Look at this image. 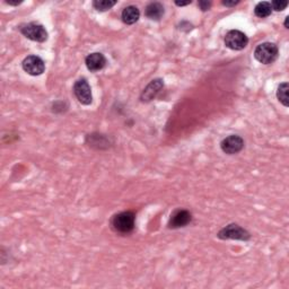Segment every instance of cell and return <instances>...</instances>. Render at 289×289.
I'll return each mask as SVG.
<instances>
[{
	"instance_id": "6da1fadb",
	"label": "cell",
	"mask_w": 289,
	"mask_h": 289,
	"mask_svg": "<svg viewBox=\"0 0 289 289\" xmlns=\"http://www.w3.org/2000/svg\"><path fill=\"white\" fill-rule=\"evenodd\" d=\"M111 226L117 233L129 234L136 226V215L132 211L119 212L113 216L112 220H111Z\"/></svg>"
},
{
	"instance_id": "7a4b0ae2",
	"label": "cell",
	"mask_w": 289,
	"mask_h": 289,
	"mask_svg": "<svg viewBox=\"0 0 289 289\" xmlns=\"http://www.w3.org/2000/svg\"><path fill=\"white\" fill-rule=\"evenodd\" d=\"M278 52V46L275 43L264 42L255 47L254 57L260 63L270 65V63H274L277 60Z\"/></svg>"
},
{
	"instance_id": "3957f363",
	"label": "cell",
	"mask_w": 289,
	"mask_h": 289,
	"mask_svg": "<svg viewBox=\"0 0 289 289\" xmlns=\"http://www.w3.org/2000/svg\"><path fill=\"white\" fill-rule=\"evenodd\" d=\"M19 31H21L24 37L31 40V41L42 43L47 40V32L45 27L39 23L32 22L29 24H24V25L19 27Z\"/></svg>"
},
{
	"instance_id": "277c9868",
	"label": "cell",
	"mask_w": 289,
	"mask_h": 289,
	"mask_svg": "<svg viewBox=\"0 0 289 289\" xmlns=\"http://www.w3.org/2000/svg\"><path fill=\"white\" fill-rule=\"evenodd\" d=\"M220 240H239V241H248L251 239L250 233L247 229L241 227L237 224H229L226 227L220 229L218 235Z\"/></svg>"
},
{
	"instance_id": "5b68a950",
	"label": "cell",
	"mask_w": 289,
	"mask_h": 289,
	"mask_svg": "<svg viewBox=\"0 0 289 289\" xmlns=\"http://www.w3.org/2000/svg\"><path fill=\"white\" fill-rule=\"evenodd\" d=\"M74 94L77 97L79 103H82L83 105H89L93 102V95L92 89L88 82L85 78H81L75 83L74 85Z\"/></svg>"
},
{
	"instance_id": "8992f818",
	"label": "cell",
	"mask_w": 289,
	"mask_h": 289,
	"mask_svg": "<svg viewBox=\"0 0 289 289\" xmlns=\"http://www.w3.org/2000/svg\"><path fill=\"white\" fill-rule=\"evenodd\" d=\"M248 39L247 35L243 32L237 30L229 31L226 34V37H225V45L234 51L243 50L248 45Z\"/></svg>"
},
{
	"instance_id": "52a82bcc",
	"label": "cell",
	"mask_w": 289,
	"mask_h": 289,
	"mask_svg": "<svg viewBox=\"0 0 289 289\" xmlns=\"http://www.w3.org/2000/svg\"><path fill=\"white\" fill-rule=\"evenodd\" d=\"M22 67L25 73L31 76H40L44 73L45 63L38 55H29L24 59L22 62Z\"/></svg>"
},
{
	"instance_id": "ba28073f",
	"label": "cell",
	"mask_w": 289,
	"mask_h": 289,
	"mask_svg": "<svg viewBox=\"0 0 289 289\" xmlns=\"http://www.w3.org/2000/svg\"><path fill=\"white\" fill-rule=\"evenodd\" d=\"M220 148L227 155H235L244 148V140L237 134H232L220 142Z\"/></svg>"
},
{
	"instance_id": "9c48e42d",
	"label": "cell",
	"mask_w": 289,
	"mask_h": 289,
	"mask_svg": "<svg viewBox=\"0 0 289 289\" xmlns=\"http://www.w3.org/2000/svg\"><path fill=\"white\" fill-rule=\"evenodd\" d=\"M192 215L191 212L185 210V209H179L175 210L172 215L168 221V227L169 228H181L185 227L187 225L191 223Z\"/></svg>"
},
{
	"instance_id": "30bf717a",
	"label": "cell",
	"mask_w": 289,
	"mask_h": 289,
	"mask_svg": "<svg viewBox=\"0 0 289 289\" xmlns=\"http://www.w3.org/2000/svg\"><path fill=\"white\" fill-rule=\"evenodd\" d=\"M85 63L87 69L95 73V71L102 70L106 66V58L104 57V54L100 52H94L87 55Z\"/></svg>"
},
{
	"instance_id": "8fae6325",
	"label": "cell",
	"mask_w": 289,
	"mask_h": 289,
	"mask_svg": "<svg viewBox=\"0 0 289 289\" xmlns=\"http://www.w3.org/2000/svg\"><path fill=\"white\" fill-rule=\"evenodd\" d=\"M164 87V83L162 79H154L149 83L147 85V87L144 89V92H142L141 96H140V100L142 102H149L152 101L154 97L156 96V95L161 92L162 88Z\"/></svg>"
},
{
	"instance_id": "7c38bea8",
	"label": "cell",
	"mask_w": 289,
	"mask_h": 289,
	"mask_svg": "<svg viewBox=\"0 0 289 289\" xmlns=\"http://www.w3.org/2000/svg\"><path fill=\"white\" fill-rule=\"evenodd\" d=\"M164 6L161 2H150L145 9L146 17L152 21H160L164 16Z\"/></svg>"
},
{
	"instance_id": "4fadbf2b",
	"label": "cell",
	"mask_w": 289,
	"mask_h": 289,
	"mask_svg": "<svg viewBox=\"0 0 289 289\" xmlns=\"http://www.w3.org/2000/svg\"><path fill=\"white\" fill-rule=\"evenodd\" d=\"M122 21L126 25H132V24L137 23L138 19L140 17V10L138 9L136 6H128L125 7L124 11H122Z\"/></svg>"
},
{
	"instance_id": "5bb4252c",
	"label": "cell",
	"mask_w": 289,
	"mask_h": 289,
	"mask_svg": "<svg viewBox=\"0 0 289 289\" xmlns=\"http://www.w3.org/2000/svg\"><path fill=\"white\" fill-rule=\"evenodd\" d=\"M272 13V8L270 2L268 1H261L254 8V14L260 18H266L270 16Z\"/></svg>"
},
{
	"instance_id": "9a60e30c",
	"label": "cell",
	"mask_w": 289,
	"mask_h": 289,
	"mask_svg": "<svg viewBox=\"0 0 289 289\" xmlns=\"http://www.w3.org/2000/svg\"><path fill=\"white\" fill-rule=\"evenodd\" d=\"M288 89H289L288 83H283V84H280L278 89H277V97H278L279 102L282 103L284 106H286V108H288L289 105Z\"/></svg>"
},
{
	"instance_id": "2e32d148",
	"label": "cell",
	"mask_w": 289,
	"mask_h": 289,
	"mask_svg": "<svg viewBox=\"0 0 289 289\" xmlns=\"http://www.w3.org/2000/svg\"><path fill=\"white\" fill-rule=\"evenodd\" d=\"M116 3L117 1H114V0H95L93 1V7L97 11H106L116 6Z\"/></svg>"
},
{
	"instance_id": "e0dca14e",
	"label": "cell",
	"mask_w": 289,
	"mask_h": 289,
	"mask_svg": "<svg viewBox=\"0 0 289 289\" xmlns=\"http://www.w3.org/2000/svg\"><path fill=\"white\" fill-rule=\"evenodd\" d=\"M271 8L276 11H282L288 6V1H283V0H275L271 3Z\"/></svg>"
},
{
	"instance_id": "ac0fdd59",
	"label": "cell",
	"mask_w": 289,
	"mask_h": 289,
	"mask_svg": "<svg viewBox=\"0 0 289 289\" xmlns=\"http://www.w3.org/2000/svg\"><path fill=\"white\" fill-rule=\"evenodd\" d=\"M199 7L201 8V10H209L211 7V1H199Z\"/></svg>"
},
{
	"instance_id": "d6986e66",
	"label": "cell",
	"mask_w": 289,
	"mask_h": 289,
	"mask_svg": "<svg viewBox=\"0 0 289 289\" xmlns=\"http://www.w3.org/2000/svg\"><path fill=\"white\" fill-rule=\"evenodd\" d=\"M237 3H240V0H232V1H229V0H223V5L226 7H234Z\"/></svg>"
},
{
	"instance_id": "ffe728a7",
	"label": "cell",
	"mask_w": 289,
	"mask_h": 289,
	"mask_svg": "<svg viewBox=\"0 0 289 289\" xmlns=\"http://www.w3.org/2000/svg\"><path fill=\"white\" fill-rule=\"evenodd\" d=\"M192 1L191 0H190V1H187V2H180V1H175V5L176 6H180V7H182V6H187V5H190V3H191Z\"/></svg>"
},
{
	"instance_id": "44dd1931",
	"label": "cell",
	"mask_w": 289,
	"mask_h": 289,
	"mask_svg": "<svg viewBox=\"0 0 289 289\" xmlns=\"http://www.w3.org/2000/svg\"><path fill=\"white\" fill-rule=\"evenodd\" d=\"M8 5H10V6H18L19 3H22L23 1H19V2H13V1H6Z\"/></svg>"
},
{
	"instance_id": "7402d4cb",
	"label": "cell",
	"mask_w": 289,
	"mask_h": 289,
	"mask_svg": "<svg viewBox=\"0 0 289 289\" xmlns=\"http://www.w3.org/2000/svg\"><path fill=\"white\" fill-rule=\"evenodd\" d=\"M288 21H289V17L287 16L286 19H285V27H286V29H288Z\"/></svg>"
}]
</instances>
